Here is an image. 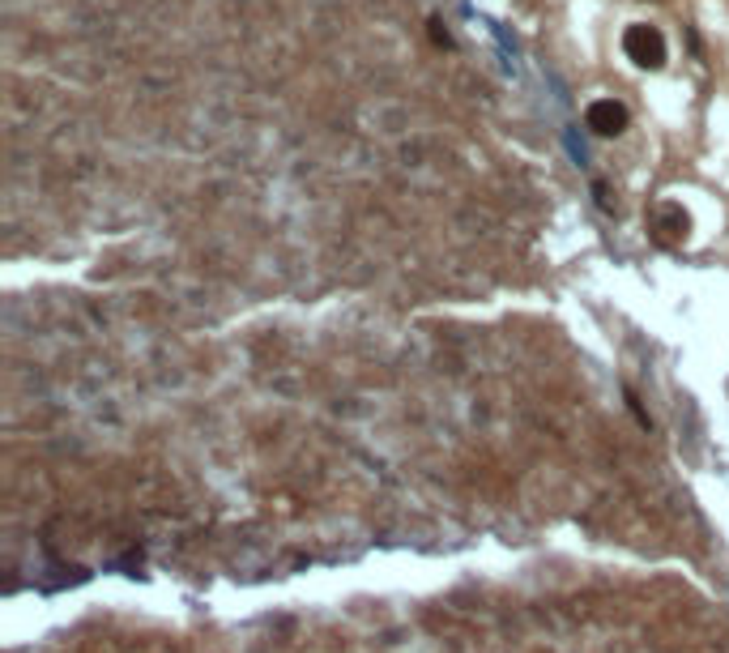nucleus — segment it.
Returning <instances> with one entry per match:
<instances>
[{"label": "nucleus", "mask_w": 729, "mask_h": 653, "mask_svg": "<svg viewBox=\"0 0 729 653\" xmlns=\"http://www.w3.org/2000/svg\"><path fill=\"white\" fill-rule=\"evenodd\" d=\"M687 230H691V218L683 205H666V210L657 213V239L661 244H678Z\"/></svg>", "instance_id": "obj_3"}, {"label": "nucleus", "mask_w": 729, "mask_h": 653, "mask_svg": "<svg viewBox=\"0 0 729 653\" xmlns=\"http://www.w3.org/2000/svg\"><path fill=\"white\" fill-rule=\"evenodd\" d=\"M627 107L618 103V98H593L589 107H584V124L593 129L597 137H618L623 129H627Z\"/></svg>", "instance_id": "obj_2"}, {"label": "nucleus", "mask_w": 729, "mask_h": 653, "mask_svg": "<svg viewBox=\"0 0 729 653\" xmlns=\"http://www.w3.org/2000/svg\"><path fill=\"white\" fill-rule=\"evenodd\" d=\"M623 52L632 60L635 69H661L666 64V35L657 30V26H644V21H635L623 30Z\"/></svg>", "instance_id": "obj_1"}, {"label": "nucleus", "mask_w": 729, "mask_h": 653, "mask_svg": "<svg viewBox=\"0 0 729 653\" xmlns=\"http://www.w3.org/2000/svg\"><path fill=\"white\" fill-rule=\"evenodd\" d=\"M427 38H431L435 47H443V52L452 47V30H448V26H443L440 18H431V21H427Z\"/></svg>", "instance_id": "obj_4"}]
</instances>
